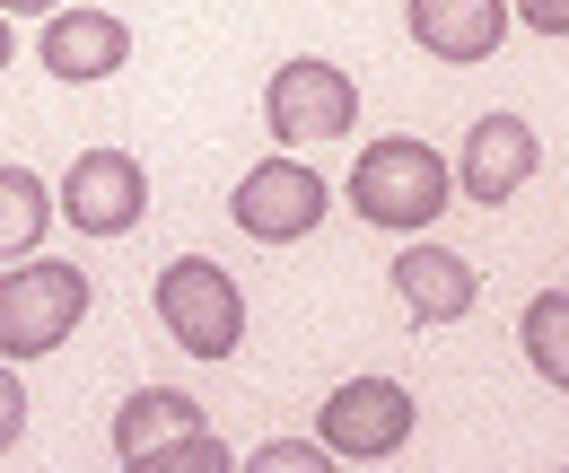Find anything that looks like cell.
I'll list each match as a JSON object with an SVG mask.
<instances>
[{
  "mask_svg": "<svg viewBox=\"0 0 569 473\" xmlns=\"http://www.w3.org/2000/svg\"><path fill=\"white\" fill-rule=\"evenodd\" d=\"M447 203H456V167H447L421 132H386V140H368L351 158V210L368 228L421 237V228H438Z\"/></svg>",
  "mask_w": 569,
  "mask_h": 473,
  "instance_id": "cell-1",
  "label": "cell"
},
{
  "mask_svg": "<svg viewBox=\"0 0 569 473\" xmlns=\"http://www.w3.org/2000/svg\"><path fill=\"white\" fill-rule=\"evenodd\" d=\"M88 272L53 255H18L0 272V359H53L88 325Z\"/></svg>",
  "mask_w": 569,
  "mask_h": 473,
  "instance_id": "cell-2",
  "label": "cell"
},
{
  "mask_svg": "<svg viewBox=\"0 0 569 473\" xmlns=\"http://www.w3.org/2000/svg\"><path fill=\"white\" fill-rule=\"evenodd\" d=\"M149 307H158V325H167V342L184 359H237V342H246V289L211 255H176L158 272Z\"/></svg>",
  "mask_w": 569,
  "mask_h": 473,
  "instance_id": "cell-3",
  "label": "cell"
},
{
  "mask_svg": "<svg viewBox=\"0 0 569 473\" xmlns=\"http://www.w3.org/2000/svg\"><path fill=\"white\" fill-rule=\"evenodd\" d=\"M412 430H421V404L403 377H351L316 412V438L333 447V465H386L412 447Z\"/></svg>",
  "mask_w": 569,
  "mask_h": 473,
  "instance_id": "cell-4",
  "label": "cell"
},
{
  "mask_svg": "<svg viewBox=\"0 0 569 473\" xmlns=\"http://www.w3.org/2000/svg\"><path fill=\"white\" fill-rule=\"evenodd\" d=\"M263 124L281 149H316V140H342L359 124V79L342 62H325V53H298V62L272 70V88H263Z\"/></svg>",
  "mask_w": 569,
  "mask_h": 473,
  "instance_id": "cell-5",
  "label": "cell"
},
{
  "mask_svg": "<svg viewBox=\"0 0 569 473\" xmlns=\"http://www.w3.org/2000/svg\"><path fill=\"white\" fill-rule=\"evenodd\" d=\"M325 210H333V185H325L316 167H298L289 149H272L263 167H246L237 194H228V219H237L254 246H298V237H316Z\"/></svg>",
  "mask_w": 569,
  "mask_h": 473,
  "instance_id": "cell-6",
  "label": "cell"
},
{
  "mask_svg": "<svg viewBox=\"0 0 569 473\" xmlns=\"http://www.w3.org/2000/svg\"><path fill=\"white\" fill-rule=\"evenodd\" d=\"M53 210L71 219L79 237H132L141 210H149V167L132 149H79L62 194H53Z\"/></svg>",
  "mask_w": 569,
  "mask_h": 473,
  "instance_id": "cell-7",
  "label": "cell"
},
{
  "mask_svg": "<svg viewBox=\"0 0 569 473\" xmlns=\"http://www.w3.org/2000/svg\"><path fill=\"white\" fill-rule=\"evenodd\" d=\"M447 167H456V194H473L482 210H499V203H517V194H526V176L543 167V140H535L526 115H482Z\"/></svg>",
  "mask_w": 569,
  "mask_h": 473,
  "instance_id": "cell-8",
  "label": "cell"
},
{
  "mask_svg": "<svg viewBox=\"0 0 569 473\" xmlns=\"http://www.w3.org/2000/svg\"><path fill=\"white\" fill-rule=\"evenodd\" d=\"M403 18H412V45L447 70L491 62L499 45H508V27H517L508 0H403Z\"/></svg>",
  "mask_w": 569,
  "mask_h": 473,
  "instance_id": "cell-9",
  "label": "cell"
},
{
  "mask_svg": "<svg viewBox=\"0 0 569 473\" xmlns=\"http://www.w3.org/2000/svg\"><path fill=\"white\" fill-rule=\"evenodd\" d=\"M36 53H44L53 79L88 88V79H114V70L132 62V27L114 9H44V45Z\"/></svg>",
  "mask_w": 569,
  "mask_h": 473,
  "instance_id": "cell-10",
  "label": "cell"
},
{
  "mask_svg": "<svg viewBox=\"0 0 569 473\" xmlns=\"http://www.w3.org/2000/svg\"><path fill=\"white\" fill-rule=\"evenodd\" d=\"M395 298H403V316L412 325H456V316H473L482 307V272L465 264V255H447V246H403L395 255Z\"/></svg>",
  "mask_w": 569,
  "mask_h": 473,
  "instance_id": "cell-11",
  "label": "cell"
},
{
  "mask_svg": "<svg viewBox=\"0 0 569 473\" xmlns=\"http://www.w3.org/2000/svg\"><path fill=\"white\" fill-rule=\"evenodd\" d=\"M193 430H211V421H202V404H193L184 386H141V395L114 404V465L141 473L158 447H176V438H193Z\"/></svg>",
  "mask_w": 569,
  "mask_h": 473,
  "instance_id": "cell-12",
  "label": "cell"
},
{
  "mask_svg": "<svg viewBox=\"0 0 569 473\" xmlns=\"http://www.w3.org/2000/svg\"><path fill=\"white\" fill-rule=\"evenodd\" d=\"M517 342H526L535 377L569 395V289H535V298H526V316H517Z\"/></svg>",
  "mask_w": 569,
  "mask_h": 473,
  "instance_id": "cell-13",
  "label": "cell"
},
{
  "mask_svg": "<svg viewBox=\"0 0 569 473\" xmlns=\"http://www.w3.org/2000/svg\"><path fill=\"white\" fill-rule=\"evenodd\" d=\"M53 228V185L36 167H0V246L9 255H36Z\"/></svg>",
  "mask_w": 569,
  "mask_h": 473,
  "instance_id": "cell-14",
  "label": "cell"
},
{
  "mask_svg": "<svg viewBox=\"0 0 569 473\" xmlns=\"http://www.w3.org/2000/svg\"><path fill=\"white\" fill-rule=\"evenodd\" d=\"M246 465L254 473H333V447H325V438H272V447H254Z\"/></svg>",
  "mask_w": 569,
  "mask_h": 473,
  "instance_id": "cell-15",
  "label": "cell"
},
{
  "mask_svg": "<svg viewBox=\"0 0 569 473\" xmlns=\"http://www.w3.org/2000/svg\"><path fill=\"white\" fill-rule=\"evenodd\" d=\"M141 473H228V447H219L211 430H193V438H176V447H158Z\"/></svg>",
  "mask_w": 569,
  "mask_h": 473,
  "instance_id": "cell-16",
  "label": "cell"
},
{
  "mask_svg": "<svg viewBox=\"0 0 569 473\" xmlns=\"http://www.w3.org/2000/svg\"><path fill=\"white\" fill-rule=\"evenodd\" d=\"M27 438V377H18V359H0V456Z\"/></svg>",
  "mask_w": 569,
  "mask_h": 473,
  "instance_id": "cell-17",
  "label": "cell"
},
{
  "mask_svg": "<svg viewBox=\"0 0 569 473\" xmlns=\"http://www.w3.org/2000/svg\"><path fill=\"white\" fill-rule=\"evenodd\" d=\"M508 9H517V18L535 27V36H552V45L569 36V0H508Z\"/></svg>",
  "mask_w": 569,
  "mask_h": 473,
  "instance_id": "cell-18",
  "label": "cell"
},
{
  "mask_svg": "<svg viewBox=\"0 0 569 473\" xmlns=\"http://www.w3.org/2000/svg\"><path fill=\"white\" fill-rule=\"evenodd\" d=\"M44 9H62V0H0V18H44Z\"/></svg>",
  "mask_w": 569,
  "mask_h": 473,
  "instance_id": "cell-19",
  "label": "cell"
},
{
  "mask_svg": "<svg viewBox=\"0 0 569 473\" xmlns=\"http://www.w3.org/2000/svg\"><path fill=\"white\" fill-rule=\"evenodd\" d=\"M9 53H18V27H9V18H0V70H9Z\"/></svg>",
  "mask_w": 569,
  "mask_h": 473,
  "instance_id": "cell-20",
  "label": "cell"
},
{
  "mask_svg": "<svg viewBox=\"0 0 569 473\" xmlns=\"http://www.w3.org/2000/svg\"><path fill=\"white\" fill-rule=\"evenodd\" d=\"M0 255H9V246H0Z\"/></svg>",
  "mask_w": 569,
  "mask_h": 473,
  "instance_id": "cell-21",
  "label": "cell"
}]
</instances>
